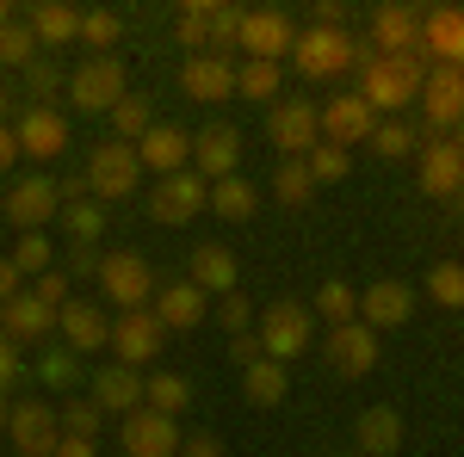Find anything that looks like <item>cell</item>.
I'll list each match as a JSON object with an SVG mask.
<instances>
[{"label":"cell","mask_w":464,"mask_h":457,"mask_svg":"<svg viewBox=\"0 0 464 457\" xmlns=\"http://www.w3.org/2000/svg\"><path fill=\"white\" fill-rule=\"evenodd\" d=\"M428 56L421 50H409V56H378V50H365L359 56V100L372 106V118H402V111L421 100V81H428Z\"/></svg>","instance_id":"1"},{"label":"cell","mask_w":464,"mask_h":457,"mask_svg":"<svg viewBox=\"0 0 464 457\" xmlns=\"http://www.w3.org/2000/svg\"><path fill=\"white\" fill-rule=\"evenodd\" d=\"M242 32V6L229 0H186L179 6V43H192V56H229Z\"/></svg>","instance_id":"2"},{"label":"cell","mask_w":464,"mask_h":457,"mask_svg":"<svg viewBox=\"0 0 464 457\" xmlns=\"http://www.w3.org/2000/svg\"><path fill=\"white\" fill-rule=\"evenodd\" d=\"M359 56H365V50H359L347 32L310 25V32H297V43H291L285 62H297V74H304V81H334V74L359 69Z\"/></svg>","instance_id":"3"},{"label":"cell","mask_w":464,"mask_h":457,"mask_svg":"<svg viewBox=\"0 0 464 457\" xmlns=\"http://www.w3.org/2000/svg\"><path fill=\"white\" fill-rule=\"evenodd\" d=\"M155 290H161V284H155L143 253H100V297L118 303V316H124V309H149Z\"/></svg>","instance_id":"4"},{"label":"cell","mask_w":464,"mask_h":457,"mask_svg":"<svg viewBox=\"0 0 464 457\" xmlns=\"http://www.w3.org/2000/svg\"><path fill=\"white\" fill-rule=\"evenodd\" d=\"M63 87H69V106L74 111H111L124 93H130V74H124L118 56H87Z\"/></svg>","instance_id":"5"},{"label":"cell","mask_w":464,"mask_h":457,"mask_svg":"<svg viewBox=\"0 0 464 457\" xmlns=\"http://www.w3.org/2000/svg\"><path fill=\"white\" fill-rule=\"evenodd\" d=\"M254 334H260V352H266V358L291 365L297 352L316 347V316H310L304 303H291V297H285V303H273V309L260 316V328H254Z\"/></svg>","instance_id":"6"},{"label":"cell","mask_w":464,"mask_h":457,"mask_svg":"<svg viewBox=\"0 0 464 457\" xmlns=\"http://www.w3.org/2000/svg\"><path fill=\"white\" fill-rule=\"evenodd\" d=\"M87 192L106 205V198H137L143 192V161L130 142H100L93 161H87Z\"/></svg>","instance_id":"7"},{"label":"cell","mask_w":464,"mask_h":457,"mask_svg":"<svg viewBox=\"0 0 464 457\" xmlns=\"http://www.w3.org/2000/svg\"><path fill=\"white\" fill-rule=\"evenodd\" d=\"M291 43H297V25H291L279 6H248V13H242L236 50H242L248 62H285Z\"/></svg>","instance_id":"8"},{"label":"cell","mask_w":464,"mask_h":457,"mask_svg":"<svg viewBox=\"0 0 464 457\" xmlns=\"http://www.w3.org/2000/svg\"><path fill=\"white\" fill-rule=\"evenodd\" d=\"M161 347H168V328L155 321V309H124L111 321V365L143 371L149 358H161Z\"/></svg>","instance_id":"9"},{"label":"cell","mask_w":464,"mask_h":457,"mask_svg":"<svg viewBox=\"0 0 464 457\" xmlns=\"http://www.w3.org/2000/svg\"><path fill=\"white\" fill-rule=\"evenodd\" d=\"M0 211H6V223L19 229V235H32V229H44L50 216L63 211V186L50 174H25L6 198H0Z\"/></svg>","instance_id":"10"},{"label":"cell","mask_w":464,"mask_h":457,"mask_svg":"<svg viewBox=\"0 0 464 457\" xmlns=\"http://www.w3.org/2000/svg\"><path fill=\"white\" fill-rule=\"evenodd\" d=\"M266 142H273L285 161H304V155L322 142L316 106H310V100H279V106L266 111Z\"/></svg>","instance_id":"11"},{"label":"cell","mask_w":464,"mask_h":457,"mask_svg":"<svg viewBox=\"0 0 464 457\" xmlns=\"http://www.w3.org/2000/svg\"><path fill=\"white\" fill-rule=\"evenodd\" d=\"M205 198H211V186L186 167V174H168V179L149 186V216L168 223V229H179V223H192V216L205 211Z\"/></svg>","instance_id":"12"},{"label":"cell","mask_w":464,"mask_h":457,"mask_svg":"<svg viewBox=\"0 0 464 457\" xmlns=\"http://www.w3.org/2000/svg\"><path fill=\"white\" fill-rule=\"evenodd\" d=\"M6 439H13V452L19 457H50L56 452V439H63V421H56V408L50 402H13V414H6Z\"/></svg>","instance_id":"13"},{"label":"cell","mask_w":464,"mask_h":457,"mask_svg":"<svg viewBox=\"0 0 464 457\" xmlns=\"http://www.w3.org/2000/svg\"><path fill=\"white\" fill-rule=\"evenodd\" d=\"M421 118H428L433 137H446V130H459L464 124V69H428L421 81Z\"/></svg>","instance_id":"14"},{"label":"cell","mask_w":464,"mask_h":457,"mask_svg":"<svg viewBox=\"0 0 464 457\" xmlns=\"http://www.w3.org/2000/svg\"><path fill=\"white\" fill-rule=\"evenodd\" d=\"M421 56L433 69H464V6H421Z\"/></svg>","instance_id":"15"},{"label":"cell","mask_w":464,"mask_h":457,"mask_svg":"<svg viewBox=\"0 0 464 457\" xmlns=\"http://www.w3.org/2000/svg\"><path fill=\"white\" fill-rule=\"evenodd\" d=\"M56 340L81 358V352H100L111 347V316L100 303H87V297H69L63 309H56Z\"/></svg>","instance_id":"16"},{"label":"cell","mask_w":464,"mask_h":457,"mask_svg":"<svg viewBox=\"0 0 464 457\" xmlns=\"http://www.w3.org/2000/svg\"><path fill=\"white\" fill-rule=\"evenodd\" d=\"M242 167V130L236 124H205L198 137H192V174L217 186V179H229Z\"/></svg>","instance_id":"17"},{"label":"cell","mask_w":464,"mask_h":457,"mask_svg":"<svg viewBox=\"0 0 464 457\" xmlns=\"http://www.w3.org/2000/svg\"><path fill=\"white\" fill-rule=\"evenodd\" d=\"M130 148H137L143 174H155V179L186 174V167H192V130H179V124H149L143 142H130Z\"/></svg>","instance_id":"18"},{"label":"cell","mask_w":464,"mask_h":457,"mask_svg":"<svg viewBox=\"0 0 464 457\" xmlns=\"http://www.w3.org/2000/svg\"><path fill=\"white\" fill-rule=\"evenodd\" d=\"M118 445H124V457H179V426L155 408H137L118 426Z\"/></svg>","instance_id":"19"},{"label":"cell","mask_w":464,"mask_h":457,"mask_svg":"<svg viewBox=\"0 0 464 457\" xmlns=\"http://www.w3.org/2000/svg\"><path fill=\"white\" fill-rule=\"evenodd\" d=\"M50 328H56V309L37 290H19V297L0 303V340H13V347H32V340L50 347Z\"/></svg>","instance_id":"20"},{"label":"cell","mask_w":464,"mask_h":457,"mask_svg":"<svg viewBox=\"0 0 464 457\" xmlns=\"http://www.w3.org/2000/svg\"><path fill=\"white\" fill-rule=\"evenodd\" d=\"M415 316V284L402 279H378L359 290V321L372 328V334H384V328H402V321Z\"/></svg>","instance_id":"21"},{"label":"cell","mask_w":464,"mask_h":457,"mask_svg":"<svg viewBox=\"0 0 464 457\" xmlns=\"http://www.w3.org/2000/svg\"><path fill=\"white\" fill-rule=\"evenodd\" d=\"M316 124H322V142H334V148L372 142V130H378V118H372V106L359 93H334L328 106H316Z\"/></svg>","instance_id":"22"},{"label":"cell","mask_w":464,"mask_h":457,"mask_svg":"<svg viewBox=\"0 0 464 457\" xmlns=\"http://www.w3.org/2000/svg\"><path fill=\"white\" fill-rule=\"evenodd\" d=\"M415 174H421V192H433V198H464V155L446 137L415 148Z\"/></svg>","instance_id":"23"},{"label":"cell","mask_w":464,"mask_h":457,"mask_svg":"<svg viewBox=\"0 0 464 457\" xmlns=\"http://www.w3.org/2000/svg\"><path fill=\"white\" fill-rule=\"evenodd\" d=\"M322 352H328V365H334L341 377H365V371L378 365V334H372L365 321H341V328H328Z\"/></svg>","instance_id":"24"},{"label":"cell","mask_w":464,"mask_h":457,"mask_svg":"<svg viewBox=\"0 0 464 457\" xmlns=\"http://www.w3.org/2000/svg\"><path fill=\"white\" fill-rule=\"evenodd\" d=\"M13 137H19V155H32V161H56L63 148H69V118L50 106H32L19 124H13Z\"/></svg>","instance_id":"25"},{"label":"cell","mask_w":464,"mask_h":457,"mask_svg":"<svg viewBox=\"0 0 464 457\" xmlns=\"http://www.w3.org/2000/svg\"><path fill=\"white\" fill-rule=\"evenodd\" d=\"M179 93L186 100H236V62L229 56H186V69H179Z\"/></svg>","instance_id":"26"},{"label":"cell","mask_w":464,"mask_h":457,"mask_svg":"<svg viewBox=\"0 0 464 457\" xmlns=\"http://www.w3.org/2000/svg\"><path fill=\"white\" fill-rule=\"evenodd\" d=\"M87 402H93L100 414H118V421H124V414L143 408V377H137L130 365H106V371L87 384Z\"/></svg>","instance_id":"27"},{"label":"cell","mask_w":464,"mask_h":457,"mask_svg":"<svg viewBox=\"0 0 464 457\" xmlns=\"http://www.w3.org/2000/svg\"><path fill=\"white\" fill-rule=\"evenodd\" d=\"M372 43H378V56L421 50V6H378L372 13Z\"/></svg>","instance_id":"28"},{"label":"cell","mask_w":464,"mask_h":457,"mask_svg":"<svg viewBox=\"0 0 464 457\" xmlns=\"http://www.w3.org/2000/svg\"><path fill=\"white\" fill-rule=\"evenodd\" d=\"M149 309H155V321H161L168 334H192V328L205 321V290H198L192 279H179V284H161Z\"/></svg>","instance_id":"29"},{"label":"cell","mask_w":464,"mask_h":457,"mask_svg":"<svg viewBox=\"0 0 464 457\" xmlns=\"http://www.w3.org/2000/svg\"><path fill=\"white\" fill-rule=\"evenodd\" d=\"M353 445H359V457H396L402 452V414H396L391 402L365 408L353 421Z\"/></svg>","instance_id":"30"},{"label":"cell","mask_w":464,"mask_h":457,"mask_svg":"<svg viewBox=\"0 0 464 457\" xmlns=\"http://www.w3.org/2000/svg\"><path fill=\"white\" fill-rule=\"evenodd\" d=\"M25 25H32L37 50L81 43V6H69V0H44V6H32V13H25Z\"/></svg>","instance_id":"31"},{"label":"cell","mask_w":464,"mask_h":457,"mask_svg":"<svg viewBox=\"0 0 464 457\" xmlns=\"http://www.w3.org/2000/svg\"><path fill=\"white\" fill-rule=\"evenodd\" d=\"M192 284H198V290H217V297H229V290L242 284L236 253H229L223 242H198V247H192Z\"/></svg>","instance_id":"32"},{"label":"cell","mask_w":464,"mask_h":457,"mask_svg":"<svg viewBox=\"0 0 464 457\" xmlns=\"http://www.w3.org/2000/svg\"><path fill=\"white\" fill-rule=\"evenodd\" d=\"M63 229H69V247H93L106 235V205L100 198H63Z\"/></svg>","instance_id":"33"},{"label":"cell","mask_w":464,"mask_h":457,"mask_svg":"<svg viewBox=\"0 0 464 457\" xmlns=\"http://www.w3.org/2000/svg\"><path fill=\"white\" fill-rule=\"evenodd\" d=\"M242 389H248L254 408H279V402H285V389H291V377H285V365H279V358H254L248 371H242Z\"/></svg>","instance_id":"34"},{"label":"cell","mask_w":464,"mask_h":457,"mask_svg":"<svg viewBox=\"0 0 464 457\" xmlns=\"http://www.w3.org/2000/svg\"><path fill=\"white\" fill-rule=\"evenodd\" d=\"M205 205H211L223 223H248L254 205H260V192H254L242 174H229V179H217V186H211V198H205Z\"/></svg>","instance_id":"35"},{"label":"cell","mask_w":464,"mask_h":457,"mask_svg":"<svg viewBox=\"0 0 464 457\" xmlns=\"http://www.w3.org/2000/svg\"><path fill=\"white\" fill-rule=\"evenodd\" d=\"M186 402H192V384H186L179 371H155V377H143V408L179 421V408H186Z\"/></svg>","instance_id":"36"},{"label":"cell","mask_w":464,"mask_h":457,"mask_svg":"<svg viewBox=\"0 0 464 457\" xmlns=\"http://www.w3.org/2000/svg\"><path fill=\"white\" fill-rule=\"evenodd\" d=\"M279 87H285V62H236V93L242 100L279 106Z\"/></svg>","instance_id":"37"},{"label":"cell","mask_w":464,"mask_h":457,"mask_svg":"<svg viewBox=\"0 0 464 457\" xmlns=\"http://www.w3.org/2000/svg\"><path fill=\"white\" fill-rule=\"evenodd\" d=\"M310 316H322L328 328H341V321H359V290H353L347 279L316 284V303H310Z\"/></svg>","instance_id":"38"},{"label":"cell","mask_w":464,"mask_h":457,"mask_svg":"<svg viewBox=\"0 0 464 457\" xmlns=\"http://www.w3.org/2000/svg\"><path fill=\"white\" fill-rule=\"evenodd\" d=\"M118 32H124V19H118L111 6H87V13H81V43H93V56H111Z\"/></svg>","instance_id":"39"},{"label":"cell","mask_w":464,"mask_h":457,"mask_svg":"<svg viewBox=\"0 0 464 457\" xmlns=\"http://www.w3.org/2000/svg\"><path fill=\"white\" fill-rule=\"evenodd\" d=\"M106 118H111V130H118V142H143V130L155 124V118H149V100H143V93H124V100H118Z\"/></svg>","instance_id":"40"},{"label":"cell","mask_w":464,"mask_h":457,"mask_svg":"<svg viewBox=\"0 0 464 457\" xmlns=\"http://www.w3.org/2000/svg\"><path fill=\"white\" fill-rule=\"evenodd\" d=\"M37 62V37L25 19H13V25H0V69H32Z\"/></svg>","instance_id":"41"},{"label":"cell","mask_w":464,"mask_h":457,"mask_svg":"<svg viewBox=\"0 0 464 457\" xmlns=\"http://www.w3.org/2000/svg\"><path fill=\"white\" fill-rule=\"evenodd\" d=\"M372 148H378L384 161H402V155H415V148H421V137H415L402 118H378V130H372Z\"/></svg>","instance_id":"42"},{"label":"cell","mask_w":464,"mask_h":457,"mask_svg":"<svg viewBox=\"0 0 464 457\" xmlns=\"http://www.w3.org/2000/svg\"><path fill=\"white\" fill-rule=\"evenodd\" d=\"M310 192H316V179L304 161H279V174H273V198L279 205H310Z\"/></svg>","instance_id":"43"},{"label":"cell","mask_w":464,"mask_h":457,"mask_svg":"<svg viewBox=\"0 0 464 457\" xmlns=\"http://www.w3.org/2000/svg\"><path fill=\"white\" fill-rule=\"evenodd\" d=\"M6 260L19 266V279H32V272L44 279V272H50V235H44V229H32V235H19Z\"/></svg>","instance_id":"44"},{"label":"cell","mask_w":464,"mask_h":457,"mask_svg":"<svg viewBox=\"0 0 464 457\" xmlns=\"http://www.w3.org/2000/svg\"><path fill=\"white\" fill-rule=\"evenodd\" d=\"M428 297L440 303V309H464V266L440 260V266L428 272Z\"/></svg>","instance_id":"45"},{"label":"cell","mask_w":464,"mask_h":457,"mask_svg":"<svg viewBox=\"0 0 464 457\" xmlns=\"http://www.w3.org/2000/svg\"><path fill=\"white\" fill-rule=\"evenodd\" d=\"M304 167L316 186H334V179H347V148H334V142H316L310 155H304Z\"/></svg>","instance_id":"46"},{"label":"cell","mask_w":464,"mask_h":457,"mask_svg":"<svg viewBox=\"0 0 464 457\" xmlns=\"http://www.w3.org/2000/svg\"><path fill=\"white\" fill-rule=\"evenodd\" d=\"M37 384L44 389H74V352L69 347H44V358H37Z\"/></svg>","instance_id":"47"},{"label":"cell","mask_w":464,"mask_h":457,"mask_svg":"<svg viewBox=\"0 0 464 457\" xmlns=\"http://www.w3.org/2000/svg\"><path fill=\"white\" fill-rule=\"evenodd\" d=\"M56 421H63V439H93V433H100V408L81 395L69 408H56Z\"/></svg>","instance_id":"48"},{"label":"cell","mask_w":464,"mask_h":457,"mask_svg":"<svg viewBox=\"0 0 464 457\" xmlns=\"http://www.w3.org/2000/svg\"><path fill=\"white\" fill-rule=\"evenodd\" d=\"M217 321H223L229 334H254V309H248V297H242V290H229V297L217 303Z\"/></svg>","instance_id":"49"},{"label":"cell","mask_w":464,"mask_h":457,"mask_svg":"<svg viewBox=\"0 0 464 457\" xmlns=\"http://www.w3.org/2000/svg\"><path fill=\"white\" fill-rule=\"evenodd\" d=\"M32 290L44 297V303H50V309H63V303H69V272H56V266H50V272H44Z\"/></svg>","instance_id":"50"},{"label":"cell","mask_w":464,"mask_h":457,"mask_svg":"<svg viewBox=\"0 0 464 457\" xmlns=\"http://www.w3.org/2000/svg\"><path fill=\"white\" fill-rule=\"evenodd\" d=\"M25 87H32V93H56V87H63V74H56V62H44V56H37L32 69H25Z\"/></svg>","instance_id":"51"},{"label":"cell","mask_w":464,"mask_h":457,"mask_svg":"<svg viewBox=\"0 0 464 457\" xmlns=\"http://www.w3.org/2000/svg\"><path fill=\"white\" fill-rule=\"evenodd\" d=\"M19 371H25V358H19V347L13 340H0V395L19 384Z\"/></svg>","instance_id":"52"},{"label":"cell","mask_w":464,"mask_h":457,"mask_svg":"<svg viewBox=\"0 0 464 457\" xmlns=\"http://www.w3.org/2000/svg\"><path fill=\"white\" fill-rule=\"evenodd\" d=\"M229 358H236L242 371H248L254 358H266V352H260V334H236V340H229Z\"/></svg>","instance_id":"53"},{"label":"cell","mask_w":464,"mask_h":457,"mask_svg":"<svg viewBox=\"0 0 464 457\" xmlns=\"http://www.w3.org/2000/svg\"><path fill=\"white\" fill-rule=\"evenodd\" d=\"M179 457H229V452H223L217 439H205V433H198V439H179Z\"/></svg>","instance_id":"54"},{"label":"cell","mask_w":464,"mask_h":457,"mask_svg":"<svg viewBox=\"0 0 464 457\" xmlns=\"http://www.w3.org/2000/svg\"><path fill=\"white\" fill-rule=\"evenodd\" d=\"M19 290H25V279H19V266H13V260L0 253V303H6V297H19Z\"/></svg>","instance_id":"55"},{"label":"cell","mask_w":464,"mask_h":457,"mask_svg":"<svg viewBox=\"0 0 464 457\" xmlns=\"http://www.w3.org/2000/svg\"><path fill=\"white\" fill-rule=\"evenodd\" d=\"M69 272H93L100 279V253L93 247H69Z\"/></svg>","instance_id":"56"},{"label":"cell","mask_w":464,"mask_h":457,"mask_svg":"<svg viewBox=\"0 0 464 457\" xmlns=\"http://www.w3.org/2000/svg\"><path fill=\"white\" fill-rule=\"evenodd\" d=\"M19 161V137H13V124H0V174Z\"/></svg>","instance_id":"57"},{"label":"cell","mask_w":464,"mask_h":457,"mask_svg":"<svg viewBox=\"0 0 464 457\" xmlns=\"http://www.w3.org/2000/svg\"><path fill=\"white\" fill-rule=\"evenodd\" d=\"M50 457H93V439H56Z\"/></svg>","instance_id":"58"},{"label":"cell","mask_w":464,"mask_h":457,"mask_svg":"<svg viewBox=\"0 0 464 457\" xmlns=\"http://www.w3.org/2000/svg\"><path fill=\"white\" fill-rule=\"evenodd\" d=\"M6 111H13V93H6V87H0V124H6Z\"/></svg>","instance_id":"59"},{"label":"cell","mask_w":464,"mask_h":457,"mask_svg":"<svg viewBox=\"0 0 464 457\" xmlns=\"http://www.w3.org/2000/svg\"><path fill=\"white\" fill-rule=\"evenodd\" d=\"M13 19H19V13H13V6H6V0H0V25H13Z\"/></svg>","instance_id":"60"},{"label":"cell","mask_w":464,"mask_h":457,"mask_svg":"<svg viewBox=\"0 0 464 457\" xmlns=\"http://www.w3.org/2000/svg\"><path fill=\"white\" fill-rule=\"evenodd\" d=\"M6 414H13V402H6V395H0V433H6Z\"/></svg>","instance_id":"61"},{"label":"cell","mask_w":464,"mask_h":457,"mask_svg":"<svg viewBox=\"0 0 464 457\" xmlns=\"http://www.w3.org/2000/svg\"><path fill=\"white\" fill-rule=\"evenodd\" d=\"M452 148H459V155H464V124H459V130H452Z\"/></svg>","instance_id":"62"},{"label":"cell","mask_w":464,"mask_h":457,"mask_svg":"<svg viewBox=\"0 0 464 457\" xmlns=\"http://www.w3.org/2000/svg\"><path fill=\"white\" fill-rule=\"evenodd\" d=\"M334 457H347V452H334ZM353 457H359V452H353Z\"/></svg>","instance_id":"63"}]
</instances>
